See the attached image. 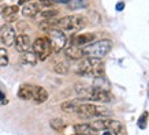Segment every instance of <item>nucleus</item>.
<instances>
[{
	"label": "nucleus",
	"instance_id": "obj_1",
	"mask_svg": "<svg viewBox=\"0 0 149 135\" xmlns=\"http://www.w3.org/2000/svg\"><path fill=\"white\" fill-rule=\"evenodd\" d=\"M75 91L78 94V98L82 101H96V102H111L113 100V96L108 90L99 89L96 86H85V85H77Z\"/></svg>",
	"mask_w": 149,
	"mask_h": 135
},
{
	"label": "nucleus",
	"instance_id": "obj_2",
	"mask_svg": "<svg viewBox=\"0 0 149 135\" xmlns=\"http://www.w3.org/2000/svg\"><path fill=\"white\" fill-rule=\"evenodd\" d=\"M77 74L81 77H91V78H99L105 75V68L104 63L100 57H91L88 56L84 59L77 67Z\"/></svg>",
	"mask_w": 149,
	"mask_h": 135
},
{
	"label": "nucleus",
	"instance_id": "obj_3",
	"mask_svg": "<svg viewBox=\"0 0 149 135\" xmlns=\"http://www.w3.org/2000/svg\"><path fill=\"white\" fill-rule=\"evenodd\" d=\"M74 115H77L78 117H82V119H92V117H108L112 115V112L103 105H96V104L81 101L78 104Z\"/></svg>",
	"mask_w": 149,
	"mask_h": 135
},
{
	"label": "nucleus",
	"instance_id": "obj_4",
	"mask_svg": "<svg viewBox=\"0 0 149 135\" xmlns=\"http://www.w3.org/2000/svg\"><path fill=\"white\" fill-rule=\"evenodd\" d=\"M112 49V41L111 40H99V41H92L91 44L85 45L82 48V53L84 56H91V57H104L111 52Z\"/></svg>",
	"mask_w": 149,
	"mask_h": 135
},
{
	"label": "nucleus",
	"instance_id": "obj_5",
	"mask_svg": "<svg viewBox=\"0 0 149 135\" xmlns=\"http://www.w3.org/2000/svg\"><path fill=\"white\" fill-rule=\"evenodd\" d=\"M91 126L97 131L107 130V131H111V132L115 135H129L127 134L126 126H125L122 122L115 120V119H107V117L97 119V120H95L93 123H91Z\"/></svg>",
	"mask_w": 149,
	"mask_h": 135
},
{
	"label": "nucleus",
	"instance_id": "obj_6",
	"mask_svg": "<svg viewBox=\"0 0 149 135\" xmlns=\"http://www.w3.org/2000/svg\"><path fill=\"white\" fill-rule=\"evenodd\" d=\"M85 18L81 15H68L56 21V27L68 33H77L85 27Z\"/></svg>",
	"mask_w": 149,
	"mask_h": 135
},
{
	"label": "nucleus",
	"instance_id": "obj_7",
	"mask_svg": "<svg viewBox=\"0 0 149 135\" xmlns=\"http://www.w3.org/2000/svg\"><path fill=\"white\" fill-rule=\"evenodd\" d=\"M48 40L51 42V48H52V52L55 53H58L60 52L62 49H64V46L67 44V37L64 34L63 30H60L58 27H54V29H51L48 30Z\"/></svg>",
	"mask_w": 149,
	"mask_h": 135
},
{
	"label": "nucleus",
	"instance_id": "obj_8",
	"mask_svg": "<svg viewBox=\"0 0 149 135\" xmlns=\"http://www.w3.org/2000/svg\"><path fill=\"white\" fill-rule=\"evenodd\" d=\"M33 52L37 55L38 60L44 62L45 59L49 57V55L52 53V48H51V42L47 37H38L34 40V42L32 44Z\"/></svg>",
	"mask_w": 149,
	"mask_h": 135
},
{
	"label": "nucleus",
	"instance_id": "obj_9",
	"mask_svg": "<svg viewBox=\"0 0 149 135\" xmlns=\"http://www.w3.org/2000/svg\"><path fill=\"white\" fill-rule=\"evenodd\" d=\"M15 37H17V33H15V29L13 25L7 23V25L0 27V42L4 46H13Z\"/></svg>",
	"mask_w": 149,
	"mask_h": 135
},
{
	"label": "nucleus",
	"instance_id": "obj_10",
	"mask_svg": "<svg viewBox=\"0 0 149 135\" xmlns=\"http://www.w3.org/2000/svg\"><path fill=\"white\" fill-rule=\"evenodd\" d=\"M14 46H15V49L23 53V52H26V51H30L32 48V41L29 38L27 34H19V36L15 37V41H14Z\"/></svg>",
	"mask_w": 149,
	"mask_h": 135
},
{
	"label": "nucleus",
	"instance_id": "obj_11",
	"mask_svg": "<svg viewBox=\"0 0 149 135\" xmlns=\"http://www.w3.org/2000/svg\"><path fill=\"white\" fill-rule=\"evenodd\" d=\"M95 40V34L93 33H82V34H75L71 38L72 45H78V46H85V45L91 44Z\"/></svg>",
	"mask_w": 149,
	"mask_h": 135
},
{
	"label": "nucleus",
	"instance_id": "obj_12",
	"mask_svg": "<svg viewBox=\"0 0 149 135\" xmlns=\"http://www.w3.org/2000/svg\"><path fill=\"white\" fill-rule=\"evenodd\" d=\"M64 55L67 59H71V60H79V59L84 57V53H82V46H78V45H68V46H64Z\"/></svg>",
	"mask_w": 149,
	"mask_h": 135
},
{
	"label": "nucleus",
	"instance_id": "obj_13",
	"mask_svg": "<svg viewBox=\"0 0 149 135\" xmlns=\"http://www.w3.org/2000/svg\"><path fill=\"white\" fill-rule=\"evenodd\" d=\"M49 94H48V91H47L44 87H41V86H33V97L32 100L34 101L36 104H42L45 102L47 100H48Z\"/></svg>",
	"mask_w": 149,
	"mask_h": 135
},
{
	"label": "nucleus",
	"instance_id": "obj_14",
	"mask_svg": "<svg viewBox=\"0 0 149 135\" xmlns=\"http://www.w3.org/2000/svg\"><path fill=\"white\" fill-rule=\"evenodd\" d=\"M33 86L34 85H30V83H22V85L19 86L18 89V97L21 100H32L33 97Z\"/></svg>",
	"mask_w": 149,
	"mask_h": 135
},
{
	"label": "nucleus",
	"instance_id": "obj_15",
	"mask_svg": "<svg viewBox=\"0 0 149 135\" xmlns=\"http://www.w3.org/2000/svg\"><path fill=\"white\" fill-rule=\"evenodd\" d=\"M18 11H19V7L17 4L15 6H6V8H4V11H3L1 15L4 17L6 22L11 23L17 19V14H18Z\"/></svg>",
	"mask_w": 149,
	"mask_h": 135
},
{
	"label": "nucleus",
	"instance_id": "obj_16",
	"mask_svg": "<svg viewBox=\"0 0 149 135\" xmlns=\"http://www.w3.org/2000/svg\"><path fill=\"white\" fill-rule=\"evenodd\" d=\"M74 130H75V134H81V135H96L99 132L91 124H75Z\"/></svg>",
	"mask_w": 149,
	"mask_h": 135
},
{
	"label": "nucleus",
	"instance_id": "obj_17",
	"mask_svg": "<svg viewBox=\"0 0 149 135\" xmlns=\"http://www.w3.org/2000/svg\"><path fill=\"white\" fill-rule=\"evenodd\" d=\"M21 60H22L23 64L36 66L38 57H37V55L34 53V52H32V51H26V52H23V53H22V57H21Z\"/></svg>",
	"mask_w": 149,
	"mask_h": 135
},
{
	"label": "nucleus",
	"instance_id": "obj_18",
	"mask_svg": "<svg viewBox=\"0 0 149 135\" xmlns=\"http://www.w3.org/2000/svg\"><path fill=\"white\" fill-rule=\"evenodd\" d=\"M82 100L77 98V100H71V101H66V102H63L62 105H60V108H62V111L66 113H74L75 112V109H77L78 104L81 102Z\"/></svg>",
	"mask_w": 149,
	"mask_h": 135
},
{
	"label": "nucleus",
	"instance_id": "obj_19",
	"mask_svg": "<svg viewBox=\"0 0 149 135\" xmlns=\"http://www.w3.org/2000/svg\"><path fill=\"white\" fill-rule=\"evenodd\" d=\"M59 14L58 10H54V8H45V10H41L40 12L37 14V17L44 21V19H54L56 15Z\"/></svg>",
	"mask_w": 149,
	"mask_h": 135
},
{
	"label": "nucleus",
	"instance_id": "obj_20",
	"mask_svg": "<svg viewBox=\"0 0 149 135\" xmlns=\"http://www.w3.org/2000/svg\"><path fill=\"white\" fill-rule=\"evenodd\" d=\"M67 4L70 10H81V8H86L89 6V1L88 0H71Z\"/></svg>",
	"mask_w": 149,
	"mask_h": 135
},
{
	"label": "nucleus",
	"instance_id": "obj_21",
	"mask_svg": "<svg viewBox=\"0 0 149 135\" xmlns=\"http://www.w3.org/2000/svg\"><path fill=\"white\" fill-rule=\"evenodd\" d=\"M148 119H149V113L145 111V112L141 113V116L138 117V120H137V126L140 130H145L146 127H148Z\"/></svg>",
	"mask_w": 149,
	"mask_h": 135
},
{
	"label": "nucleus",
	"instance_id": "obj_22",
	"mask_svg": "<svg viewBox=\"0 0 149 135\" xmlns=\"http://www.w3.org/2000/svg\"><path fill=\"white\" fill-rule=\"evenodd\" d=\"M49 126L52 127V130L55 131H63V128L66 127V123L62 120V119H59V117H55L49 122Z\"/></svg>",
	"mask_w": 149,
	"mask_h": 135
},
{
	"label": "nucleus",
	"instance_id": "obj_23",
	"mask_svg": "<svg viewBox=\"0 0 149 135\" xmlns=\"http://www.w3.org/2000/svg\"><path fill=\"white\" fill-rule=\"evenodd\" d=\"M54 71L56 74H60V75H64V74H67L68 71V64L66 62H58V63L54 66Z\"/></svg>",
	"mask_w": 149,
	"mask_h": 135
},
{
	"label": "nucleus",
	"instance_id": "obj_24",
	"mask_svg": "<svg viewBox=\"0 0 149 135\" xmlns=\"http://www.w3.org/2000/svg\"><path fill=\"white\" fill-rule=\"evenodd\" d=\"M8 66V55L4 48H0V67Z\"/></svg>",
	"mask_w": 149,
	"mask_h": 135
},
{
	"label": "nucleus",
	"instance_id": "obj_25",
	"mask_svg": "<svg viewBox=\"0 0 149 135\" xmlns=\"http://www.w3.org/2000/svg\"><path fill=\"white\" fill-rule=\"evenodd\" d=\"M115 8H116V11H122V10L125 8V3H123V1L116 3V7H115Z\"/></svg>",
	"mask_w": 149,
	"mask_h": 135
},
{
	"label": "nucleus",
	"instance_id": "obj_26",
	"mask_svg": "<svg viewBox=\"0 0 149 135\" xmlns=\"http://www.w3.org/2000/svg\"><path fill=\"white\" fill-rule=\"evenodd\" d=\"M52 1H54V3H60V4H67L71 0H52Z\"/></svg>",
	"mask_w": 149,
	"mask_h": 135
},
{
	"label": "nucleus",
	"instance_id": "obj_27",
	"mask_svg": "<svg viewBox=\"0 0 149 135\" xmlns=\"http://www.w3.org/2000/svg\"><path fill=\"white\" fill-rule=\"evenodd\" d=\"M4 8H6V4H1V6H0V15L3 14V11H4Z\"/></svg>",
	"mask_w": 149,
	"mask_h": 135
},
{
	"label": "nucleus",
	"instance_id": "obj_28",
	"mask_svg": "<svg viewBox=\"0 0 149 135\" xmlns=\"http://www.w3.org/2000/svg\"><path fill=\"white\" fill-rule=\"evenodd\" d=\"M27 1H30V0H19L18 3L19 4H25V3H27Z\"/></svg>",
	"mask_w": 149,
	"mask_h": 135
},
{
	"label": "nucleus",
	"instance_id": "obj_29",
	"mask_svg": "<svg viewBox=\"0 0 149 135\" xmlns=\"http://www.w3.org/2000/svg\"><path fill=\"white\" fill-rule=\"evenodd\" d=\"M4 93H3V91H1V90H0V100H4Z\"/></svg>",
	"mask_w": 149,
	"mask_h": 135
},
{
	"label": "nucleus",
	"instance_id": "obj_30",
	"mask_svg": "<svg viewBox=\"0 0 149 135\" xmlns=\"http://www.w3.org/2000/svg\"><path fill=\"white\" fill-rule=\"evenodd\" d=\"M103 135H112V132H111V131H104Z\"/></svg>",
	"mask_w": 149,
	"mask_h": 135
},
{
	"label": "nucleus",
	"instance_id": "obj_31",
	"mask_svg": "<svg viewBox=\"0 0 149 135\" xmlns=\"http://www.w3.org/2000/svg\"><path fill=\"white\" fill-rule=\"evenodd\" d=\"M148 97H149V82H148Z\"/></svg>",
	"mask_w": 149,
	"mask_h": 135
},
{
	"label": "nucleus",
	"instance_id": "obj_32",
	"mask_svg": "<svg viewBox=\"0 0 149 135\" xmlns=\"http://www.w3.org/2000/svg\"><path fill=\"white\" fill-rule=\"evenodd\" d=\"M75 135H81V134H75Z\"/></svg>",
	"mask_w": 149,
	"mask_h": 135
}]
</instances>
